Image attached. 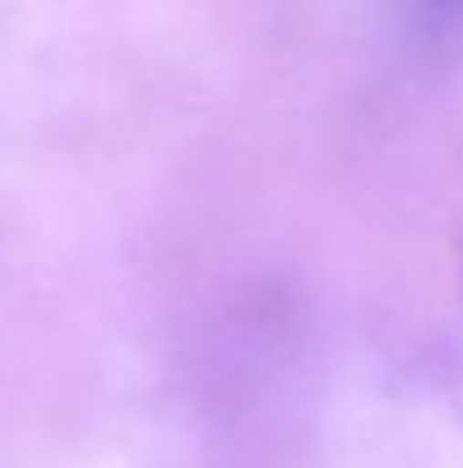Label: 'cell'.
Returning a JSON list of instances; mask_svg holds the SVG:
<instances>
[{"instance_id": "1", "label": "cell", "mask_w": 463, "mask_h": 468, "mask_svg": "<svg viewBox=\"0 0 463 468\" xmlns=\"http://www.w3.org/2000/svg\"><path fill=\"white\" fill-rule=\"evenodd\" d=\"M409 5H414V18L423 23V32H432V37L463 27V0H409Z\"/></svg>"}]
</instances>
